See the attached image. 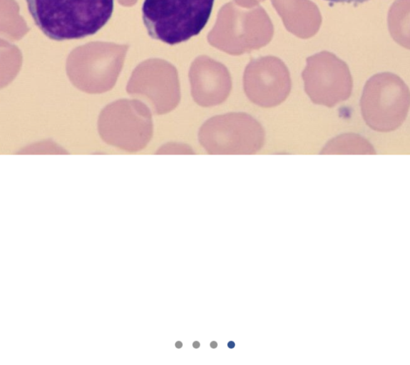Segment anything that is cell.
Returning a JSON list of instances; mask_svg holds the SVG:
<instances>
[{"label":"cell","mask_w":410,"mask_h":365,"mask_svg":"<svg viewBox=\"0 0 410 365\" xmlns=\"http://www.w3.org/2000/svg\"><path fill=\"white\" fill-rule=\"evenodd\" d=\"M287 30L301 38L313 36L322 18L315 4L309 0H271Z\"/></svg>","instance_id":"8fae6325"},{"label":"cell","mask_w":410,"mask_h":365,"mask_svg":"<svg viewBox=\"0 0 410 365\" xmlns=\"http://www.w3.org/2000/svg\"><path fill=\"white\" fill-rule=\"evenodd\" d=\"M35 24L61 41L96 34L110 20L114 0H26Z\"/></svg>","instance_id":"6da1fadb"},{"label":"cell","mask_w":410,"mask_h":365,"mask_svg":"<svg viewBox=\"0 0 410 365\" xmlns=\"http://www.w3.org/2000/svg\"><path fill=\"white\" fill-rule=\"evenodd\" d=\"M188 76L192 98L201 107L220 105L230 93L232 79L228 69L207 56L193 61Z\"/></svg>","instance_id":"30bf717a"},{"label":"cell","mask_w":410,"mask_h":365,"mask_svg":"<svg viewBox=\"0 0 410 365\" xmlns=\"http://www.w3.org/2000/svg\"><path fill=\"white\" fill-rule=\"evenodd\" d=\"M193 348H195V349H198V348L200 346V344L199 341H193Z\"/></svg>","instance_id":"2e32d148"},{"label":"cell","mask_w":410,"mask_h":365,"mask_svg":"<svg viewBox=\"0 0 410 365\" xmlns=\"http://www.w3.org/2000/svg\"><path fill=\"white\" fill-rule=\"evenodd\" d=\"M272 36L273 26L263 8L259 4L245 7L232 1L219 11L207 40L227 53L240 55L265 46Z\"/></svg>","instance_id":"3957f363"},{"label":"cell","mask_w":410,"mask_h":365,"mask_svg":"<svg viewBox=\"0 0 410 365\" xmlns=\"http://www.w3.org/2000/svg\"><path fill=\"white\" fill-rule=\"evenodd\" d=\"M98 130L107 144L125 151L138 152L145 148L152 138V114L140 101L119 99L101 111Z\"/></svg>","instance_id":"5b68a950"},{"label":"cell","mask_w":410,"mask_h":365,"mask_svg":"<svg viewBox=\"0 0 410 365\" xmlns=\"http://www.w3.org/2000/svg\"><path fill=\"white\" fill-rule=\"evenodd\" d=\"M243 88L247 98L262 108L279 106L288 97L291 79L287 66L277 57L252 59L243 75Z\"/></svg>","instance_id":"9c48e42d"},{"label":"cell","mask_w":410,"mask_h":365,"mask_svg":"<svg viewBox=\"0 0 410 365\" xmlns=\"http://www.w3.org/2000/svg\"><path fill=\"white\" fill-rule=\"evenodd\" d=\"M215 0H144L142 18L153 39L175 45L198 35L207 24Z\"/></svg>","instance_id":"7a4b0ae2"},{"label":"cell","mask_w":410,"mask_h":365,"mask_svg":"<svg viewBox=\"0 0 410 365\" xmlns=\"http://www.w3.org/2000/svg\"><path fill=\"white\" fill-rule=\"evenodd\" d=\"M235 342H234L233 341H228V343H227V346H228L230 349H233V348L235 347Z\"/></svg>","instance_id":"ac0fdd59"},{"label":"cell","mask_w":410,"mask_h":365,"mask_svg":"<svg viewBox=\"0 0 410 365\" xmlns=\"http://www.w3.org/2000/svg\"><path fill=\"white\" fill-rule=\"evenodd\" d=\"M126 91L130 96L145 98L157 115L173 111L181 98L178 71L166 61L140 66L133 73Z\"/></svg>","instance_id":"ba28073f"},{"label":"cell","mask_w":410,"mask_h":365,"mask_svg":"<svg viewBox=\"0 0 410 365\" xmlns=\"http://www.w3.org/2000/svg\"><path fill=\"white\" fill-rule=\"evenodd\" d=\"M331 3H353L355 4L364 3L368 0H324Z\"/></svg>","instance_id":"9a60e30c"},{"label":"cell","mask_w":410,"mask_h":365,"mask_svg":"<svg viewBox=\"0 0 410 365\" xmlns=\"http://www.w3.org/2000/svg\"><path fill=\"white\" fill-rule=\"evenodd\" d=\"M302 73L304 91L317 105L329 108L347 100L352 91V78L347 63L329 51L306 60Z\"/></svg>","instance_id":"52a82bcc"},{"label":"cell","mask_w":410,"mask_h":365,"mask_svg":"<svg viewBox=\"0 0 410 365\" xmlns=\"http://www.w3.org/2000/svg\"><path fill=\"white\" fill-rule=\"evenodd\" d=\"M210 346L212 349H215L217 346V343L215 341H212L210 344Z\"/></svg>","instance_id":"e0dca14e"},{"label":"cell","mask_w":410,"mask_h":365,"mask_svg":"<svg viewBox=\"0 0 410 365\" xmlns=\"http://www.w3.org/2000/svg\"><path fill=\"white\" fill-rule=\"evenodd\" d=\"M362 117L372 130L389 132L405 120L409 108V90L397 75L379 73L365 83L360 99Z\"/></svg>","instance_id":"8992f818"},{"label":"cell","mask_w":410,"mask_h":365,"mask_svg":"<svg viewBox=\"0 0 410 365\" xmlns=\"http://www.w3.org/2000/svg\"><path fill=\"white\" fill-rule=\"evenodd\" d=\"M321 154H375L371 144L357 134L340 135L329 140Z\"/></svg>","instance_id":"7c38bea8"},{"label":"cell","mask_w":410,"mask_h":365,"mask_svg":"<svg viewBox=\"0 0 410 365\" xmlns=\"http://www.w3.org/2000/svg\"><path fill=\"white\" fill-rule=\"evenodd\" d=\"M160 153H175V154H193L194 150L188 145L171 143L163 145L160 149Z\"/></svg>","instance_id":"4fadbf2b"},{"label":"cell","mask_w":410,"mask_h":365,"mask_svg":"<svg viewBox=\"0 0 410 365\" xmlns=\"http://www.w3.org/2000/svg\"><path fill=\"white\" fill-rule=\"evenodd\" d=\"M198 139L212 155H251L264 145L265 132L251 115L230 112L208 118L200 126Z\"/></svg>","instance_id":"277c9868"},{"label":"cell","mask_w":410,"mask_h":365,"mask_svg":"<svg viewBox=\"0 0 410 365\" xmlns=\"http://www.w3.org/2000/svg\"><path fill=\"white\" fill-rule=\"evenodd\" d=\"M175 346L177 349H180L183 346V343L180 341H177Z\"/></svg>","instance_id":"d6986e66"},{"label":"cell","mask_w":410,"mask_h":365,"mask_svg":"<svg viewBox=\"0 0 410 365\" xmlns=\"http://www.w3.org/2000/svg\"><path fill=\"white\" fill-rule=\"evenodd\" d=\"M263 1L265 0H235L236 3L245 7H252L256 6L259 2Z\"/></svg>","instance_id":"5bb4252c"}]
</instances>
